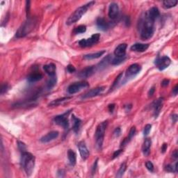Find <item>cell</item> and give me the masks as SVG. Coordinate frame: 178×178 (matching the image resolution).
Instances as JSON below:
<instances>
[{
	"instance_id": "cell-1",
	"label": "cell",
	"mask_w": 178,
	"mask_h": 178,
	"mask_svg": "<svg viewBox=\"0 0 178 178\" xmlns=\"http://www.w3.org/2000/svg\"><path fill=\"white\" fill-rule=\"evenodd\" d=\"M20 164L28 176H30L35 166V157L30 152H22L21 155Z\"/></svg>"
},
{
	"instance_id": "cell-2",
	"label": "cell",
	"mask_w": 178,
	"mask_h": 178,
	"mask_svg": "<svg viewBox=\"0 0 178 178\" xmlns=\"http://www.w3.org/2000/svg\"><path fill=\"white\" fill-rule=\"evenodd\" d=\"M155 22L150 20L145 16L141 22V38L143 40H148L152 38L155 32Z\"/></svg>"
},
{
	"instance_id": "cell-3",
	"label": "cell",
	"mask_w": 178,
	"mask_h": 178,
	"mask_svg": "<svg viewBox=\"0 0 178 178\" xmlns=\"http://www.w3.org/2000/svg\"><path fill=\"white\" fill-rule=\"evenodd\" d=\"M95 2L91 1L89 2L88 3L86 4L83 6L79 7L78 9H77L75 12L73 14H71V16L69 17L68 20L66 21V24L68 25H71V24L76 23L77 22L80 20L81 18V17L83 16V15H84L86 11H88L89 8H91V6H93V4H95Z\"/></svg>"
},
{
	"instance_id": "cell-4",
	"label": "cell",
	"mask_w": 178,
	"mask_h": 178,
	"mask_svg": "<svg viewBox=\"0 0 178 178\" xmlns=\"http://www.w3.org/2000/svg\"><path fill=\"white\" fill-rule=\"evenodd\" d=\"M36 23V20L34 18H28L27 21L24 22L22 24L21 27L18 29V30L16 32V37L17 38H23L26 36L27 34H29L30 32L33 30L34 27H35Z\"/></svg>"
},
{
	"instance_id": "cell-5",
	"label": "cell",
	"mask_w": 178,
	"mask_h": 178,
	"mask_svg": "<svg viewBox=\"0 0 178 178\" xmlns=\"http://www.w3.org/2000/svg\"><path fill=\"white\" fill-rule=\"evenodd\" d=\"M108 121H104V122L101 123L100 124L98 125L97 128H96L95 134V143L96 147L98 148V150H102L103 142H104V138H105V131L107 127Z\"/></svg>"
},
{
	"instance_id": "cell-6",
	"label": "cell",
	"mask_w": 178,
	"mask_h": 178,
	"mask_svg": "<svg viewBox=\"0 0 178 178\" xmlns=\"http://www.w3.org/2000/svg\"><path fill=\"white\" fill-rule=\"evenodd\" d=\"M70 113V111H66V113H63L61 115L56 116L54 118V123L56 125H58L61 127H62L63 129H68L69 127V120H68V116Z\"/></svg>"
},
{
	"instance_id": "cell-7",
	"label": "cell",
	"mask_w": 178,
	"mask_h": 178,
	"mask_svg": "<svg viewBox=\"0 0 178 178\" xmlns=\"http://www.w3.org/2000/svg\"><path fill=\"white\" fill-rule=\"evenodd\" d=\"M100 38V34H95L91 36V38L87 39H82V40L79 41V44L81 48H87V47L93 46L98 43Z\"/></svg>"
},
{
	"instance_id": "cell-8",
	"label": "cell",
	"mask_w": 178,
	"mask_h": 178,
	"mask_svg": "<svg viewBox=\"0 0 178 178\" xmlns=\"http://www.w3.org/2000/svg\"><path fill=\"white\" fill-rule=\"evenodd\" d=\"M89 84L86 81H81L70 84L68 88V92L70 94H75L80 91L81 89L88 87Z\"/></svg>"
},
{
	"instance_id": "cell-9",
	"label": "cell",
	"mask_w": 178,
	"mask_h": 178,
	"mask_svg": "<svg viewBox=\"0 0 178 178\" xmlns=\"http://www.w3.org/2000/svg\"><path fill=\"white\" fill-rule=\"evenodd\" d=\"M171 63L170 59L167 56H163L162 57H158L155 60V65L159 70H164L170 66Z\"/></svg>"
},
{
	"instance_id": "cell-10",
	"label": "cell",
	"mask_w": 178,
	"mask_h": 178,
	"mask_svg": "<svg viewBox=\"0 0 178 178\" xmlns=\"http://www.w3.org/2000/svg\"><path fill=\"white\" fill-rule=\"evenodd\" d=\"M141 70V66L138 63H134L131 65L126 70V77H132L137 75Z\"/></svg>"
},
{
	"instance_id": "cell-11",
	"label": "cell",
	"mask_w": 178,
	"mask_h": 178,
	"mask_svg": "<svg viewBox=\"0 0 178 178\" xmlns=\"http://www.w3.org/2000/svg\"><path fill=\"white\" fill-rule=\"evenodd\" d=\"M105 87L104 86H98V87L94 88L91 90L88 91V92H86L84 95L81 98L82 99H87V98H91L95 97V96H98L100 95V94L102 93V92L105 91Z\"/></svg>"
},
{
	"instance_id": "cell-12",
	"label": "cell",
	"mask_w": 178,
	"mask_h": 178,
	"mask_svg": "<svg viewBox=\"0 0 178 178\" xmlns=\"http://www.w3.org/2000/svg\"><path fill=\"white\" fill-rule=\"evenodd\" d=\"M77 147L79 148V151H80L81 157L82 158V159L86 160L89 157L90 152L88 150L87 147H86V143L84 141H80L77 144Z\"/></svg>"
},
{
	"instance_id": "cell-13",
	"label": "cell",
	"mask_w": 178,
	"mask_h": 178,
	"mask_svg": "<svg viewBox=\"0 0 178 178\" xmlns=\"http://www.w3.org/2000/svg\"><path fill=\"white\" fill-rule=\"evenodd\" d=\"M118 13H119V7H118V5L115 3V2H113V3L110 4L109 7V17L111 19L115 20L118 16Z\"/></svg>"
},
{
	"instance_id": "cell-14",
	"label": "cell",
	"mask_w": 178,
	"mask_h": 178,
	"mask_svg": "<svg viewBox=\"0 0 178 178\" xmlns=\"http://www.w3.org/2000/svg\"><path fill=\"white\" fill-rule=\"evenodd\" d=\"M95 71V66H88L86 67L82 70H81L78 73L77 76L80 78H88L89 77L92 76Z\"/></svg>"
},
{
	"instance_id": "cell-15",
	"label": "cell",
	"mask_w": 178,
	"mask_h": 178,
	"mask_svg": "<svg viewBox=\"0 0 178 178\" xmlns=\"http://www.w3.org/2000/svg\"><path fill=\"white\" fill-rule=\"evenodd\" d=\"M59 133L57 131H52V132H49L46 135L43 136L41 138V142L43 143H49L53 141L54 139H56V138L59 137Z\"/></svg>"
},
{
	"instance_id": "cell-16",
	"label": "cell",
	"mask_w": 178,
	"mask_h": 178,
	"mask_svg": "<svg viewBox=\"0 0 178 178\" xmlns=\"http://www.w3.org/2000/svg\"><path fill=\"white\" fill-rule=\"evenodd\" d=\"M127 44L126 43L120 44L116 47L114 50V55L118 57H123L126 55V50H127Z\"/></svg>"
},
{
	"instance_id": "cell-17",
	"label": "cell",
	"mask_w": 178,
	"mask_h": 178,
	"mask_svg": "<svg viewBox=\"0 0 178 178\" xmlns=\"http://www.w3.org/2000/svg\"><path fill=\"white\" fill-rule=\"evenodd\" d=\"M159 10L157 7H152L149 11H148L145 16H147L148 18H149L150 20L155 22L156 19H157L159 17Z\"/></svg>"
},
{
	"instance_id": "cell-18",
	"label": "cell",
	"mask_w": 178,
	"mask_h": 178,
	"mask_svg": "<svg viewBox=\"0 0 178 178\" xmlns=\"http://www.w3.org/2000/svg\"><path fill=\"white\" fill-rule=\"evenodd\" d=\"M163 102H164V99H163L162 98H160L153 102L152 107H153V109H154L155 118H157V116H159L161 109H162V108Z\"/></svg>"
},
{
	"instance_id": "cell-19",
	"label": "cell",
	"mask_w": 178,
	"mask_h": 178,
	"mask_svg": "<svg viewBox=\"0 0 178 178\" xmlns=\"http://www.w3.org/2000/svg\"><path fill=\"white\" fill-rule=\"evenodd\" d=\"M152 145V141L150 138H145L144 142H143V146H142V152L143 155L145 157H147L150 155V148H151Z\"/></svg>"
},
{
	"instance_id": "cell-20",
	"label": "cell",
	"mask_w": 178,
	"mask_h": 178,
	"mask_svg": "<svg viewBox=\"0 0 178 178\" xmlns=\"http://www.w3.org/2000/svg\"><path fill=\"white\" fill-rule=\"evenodd\" d=\"M149 48V44L145 43H136L131 47V50L134 52H143L146 51Z\"/></svg>"
},
{
	"instance_id": "cell-21",
	"label": "cell",
	"mask_w": 178,
	"mask_h": 178,
	"mask_svg": "<svg viewBox=\"0 0 178 178\" xmlns=\"http://www.w3.org/2000/svg\"><path fill=\"white\" fill-rule=\"evenodd\" d=\"M43 79V75L38 72H34V73H31L28 77H27V80L30 83H34L36 81H38Z\"/></svg>"
},
{
	"instance_id": "cell-22",
	"label": "cell",
	"mask_w": 178,
	"mask_h": 178,
	"mask_svg": "<svg viewBox=\"0 0 178 178\" xmlns=\"http://www.w3.org/2000/svg\"><path fill=\"white\" fill-rule=\"evenodd\" d=\"M43 69H44V70L45 71V73L48 74L49 77L56 75V67L54 63H51L48 64V65L44 66Z\"/></svg>"
},
{
	"instance_id": "cell-23",
	"label": "cell",
	"mask_w": 178,
	"mask_h": 178,
	"mask_svg": "<svg viewBox=\"0 0 178 178\" xmlns=\"http://www.w3.org/2000/svg\"><path fill=\"white\" fill-rule=\"evenodd\" d=\"M96 24H97L98 28L100 29L102 31L107 30L109 27L108 22L102 18H98L97 19V20H96Z\"/></svg>"
},
{
	"instance_id": "cell-24",
	"label": "cell",
	"mask_w": 178,
	"mask_h": 178,
	"mask_svg": "<svg viewBox=\"0 0 178 178\" xmlns=\"http://www.w3.org/2000/svg\"><path fill=\"white\" fill-rule=\"evenodd\" d=\"M106 52L105 50L98 52L95 53H92V54H86V55L84 56V59L85 60H92V59H96L98 58H100L103 54H105Z\"/></svg>"
},
{
	"instance_id": "cell-25",
	"label": "cell",
	"mask_w": 178,
	"mask_h": 178,
	"mask_svg": "<svg viewBox=\"0 0 178 178\" xmlns=\"http://www.w3.org/2000/svg\"><path fill=\"white\" fill-rule=\"evenodd\" d=\"M72 120H73V130L74 131V132L77 133L80 129L81 120L80 119V118H77L75 115L72 116Z\"/></svg>"
},
{
	"instance_id": "cell-26",
	"label": "cell",
	"mask_w": 178,
	"mask_h": 178,
	"mask_svg": "<svg viewBox=\"0 0 178 178\" xmlns=\"http://www.w3.org/2000/svg\"><path fill=\"white\" fill-rule=\"evenodd\" d=\"M68 158L70 164L72 166H75L77 162V155L73 150H68Z\"/></svg>"
},
{
	"instance_id": "cell-27",
	"label": "cell",
	"mask_w": 178,
	"mask_h": 178,
	"mask_svg": "<svg viewBox=\"0 0 178 178\" xmlns=\"http://www.w3.org/2000/svg\"><path fill=\"white\" fill-rule=\"evenodd\" d=\"M163 6L165 9H171L175 7L177 4V1L176 0H166L162 2Z\"/></svg>"
},
{
	"instance_id": "cell-28",
	"label": "cell",
	"mask_w": 178,
	"mask_h": 178,
	"mask_svg": "<svg viewBox=\"0 0 178 178\" xmlns=\"http://www.w3.org/2000/svg\"><path fill=\"white\" fill-rule=\"evenodd\" d=\"M56 81H57V78H56V76H52L49 77V79L47 83V87H48V89H51L54 86L56 85Z\"/></svg>"
},
{
	"instance_id": "cell-29",
	"label": "cell",
	"mask_w": 178,
	"mask_h": 178,
	"mask_svg": "<svg viewBox=\"0 0 178 178\" xmlns=\"http://www.w3.org/2000/svg\"><path fill=\"white\" fill-rule=\"evenodd\" d=\"M70 98H68V97L57 99V100L52 101V102L49 104V106H58L59 105H61V104L65 102L66 101H67L68 100H70Z\"/></svg>"
},
{
	"instance_id": "cell-30",
	"label": "cell",
	"mask_w": 178,
	"mask_h": 178,
	"mask_svg": "<svg viewBox=\"0 0 178 178\" xmlns=\"http://www.w3.org/2000/svg\"><path fill=\"white\" fill-rule=\"evenodd\" d=\"M177 165L178 163H175V166H173L171 164L166 165L164 168V169L166 171L170 172V173H177Z\"/></svg>"
},
{
	"instance_id": "cell-31",
	"label": "cell",
	"mask_w": 178,
	"mask_h": 178,
	"mask_svg": "<svg viewBox=\"0 0 178 178\" xmlns=\"http://www.w3.org/2000/svg\"><path fill=\"white\" fill-rule=\"evenodd\" d=\"M125 59H126V56H123V57H118V56H116L115 58L111 59V63L113 66L119 65L120 63H123V61L125 60Z\"/></svg>"
},
{
	"instance_id": "cell-32",
	"label": "cell",
	"mask_w": 178,
	"mask_h": 178,
	"mask_svg": "<svg viewBox=\"0 0 178 178\" xmlns=\"http://www.w3.org/2000/svg\"><path fill=\"white\" fill-rule=\"evenodd\" d=\"M86 31V27L85 25H80L75 27L73 30V33L75 34H80L85 33Z\"/></svg>"
},
{
	"instance_id": "cell-33",
	"label": "cell",
	"mask_w": 178,
	"mask_h": 178,
	"mask_svg": "<svg viewBox=\"0 0 178 178\" xmlns=\"http://www.w3.org/2000/svg\"><path fill=\"white\" fill-rule=\"evenodd\" d=\"M126 169H127V165H126V163H123V164H121L119 170H118L117 175L116 177H121L124 174V173L125 172Z\"/></svg>"
},
{
	"instance_id": "cell-34",
	"label": "cell",
	"mask_w": 178,
	"mask_h": 178,
	"mask_svg": "<svg viewBox=\"0 0 178 178\" xmlns=\"http://www.w3.org/2000/svg\"><path fill=\"white\" fill-rule=\"evenodd\" d=\"M136 131H137V129H136V127L135 126H134L132 128H131V130L130 131V133H129V135H128L127 137V139L129 141H130L131 140H132V138L134 137L135 134H136Z\"/></svg>"
},
{
	"instance_id": "cell-35",
	"label": "cell",
	"mask_w": 178,
	"mask_h": 178,
	"mask_svg": "<svg viewBox=\"0 0 178 178\" xmlns=\"http://www.w3.org/2000/svg\"><path fill=\"white\" fill-rule=\"evenodd\" d=\"M18 147L19 148V150H20L22 152L26 151V149H27L26 145L24 144V143L20 141H18Z\"/></svg>"
},
{
	"instance_id": "cell-36",
	"label": "cell",
	"mask_w": 178,
	"mask_h": 178,
	"mask_svg": "<svg viewBox=\"0 0 178 178\" xmlns=\"http://www.w3.org/2000/svg\"><path fill=\"white\" fill-rule=\"evenodd\" d=\"M145 166H146L147 169L150 172L154 171V165H153L152 163L150 162V161H148L146 163H145Z\"/></svg>"
},
{
	"instance_id": "cell-37",
	"label": "cell",
	"mask_w": 178,
	"mask_h": 178,
	"mask_svg": "<svg viewBox=\"0 0 178 178\" xmlns=\"http://www.w3.org/2000/svg\"><path fill=\"white\" fill-rule=\"evenodd\" d=\"M151 128H152V125L150 124H148L145 126L144 130H143V134H144V136L148 135V134L150 133V130H151Z\"/></svg>"
},
{
	"instance_id": "cell-38",
	"label": "cell",
	"mask_w": 178,
	"mask_h": 178,
	"mask_svg": "<svg viewBox=\"0 0 178 178\" xmlns=\"http://www.w3.org/2000/svg\"><path fill=\"white\" fill-rule=\"evenodd\" d=\"M122 76H123V73H120L119 75H118L117 77L116 78V80H115V81H114V82H113V86H112V87L111 88H111H115V86L118 84V83L119 82V81L120 80V79H121V77H122Z\"/></svg>"
},
{
	"instance_id": "cell-39",
	"label": "cell",
	"mask_w": 178,
	"mask_h": 178,
	"mask_svg": "<svg viewBox=\"0 0 178 178\" xmlns=\"http://www.w3.org/2000/svg\"><path fill=\"white\" fill-rule=\"evenodd\" d=\"M67 71H68L69 73H73L76 71V69L73 65H68L67 66Z\"/></svg>"
},
{
	"instance_id": "cell-40",
	"label": "cell",
	"mask_w": 178,
	"mask_h": 178,
	"mask_svg": "<svg viewBox=\"0 0 178 178\" xmlns=\"http://www.w3.org/2000/svg\"><path fill=\"white\" fill-rule=\"evenodd\" d=\"M8 90V84H4L2 86V88H1V94L2 95H3L4 93H5Z\"/></svg>"
},
{
	"instance_id": "cell-41",
	"label": "cell",
	"mask_w": 178,
	"mask_h": 178,
	"mask_svg": "<svg viewBox=\"0 0 178 178\" xmlns=\"http://www.w3.org/2000/svg\"><path fill=\"white\" fill-rule=\"evenodd\" d=\"M120 134H121V129L120 127L116 128V129L114 131V132H113V134H114V136L116 137H119V136L120 135Z\"/></svg>"
},
{
	"instance_id": "cell-42",
	"label": "cell",
	"mask_w": 178,
	"mask_h": 178,
	"mask_svg": "<svg viewBox=\"0 0 178 178\" xmlns=\"http://www.w3.org/2000/svg\"><path fill=\"white\" fill-rule=\"evenodd\" d=\"M122 152H123V150H117V151H116L113 155V159H114V158H116V157H118V156H119L121 153H122Z\"/></svg>"
},
{
	"instance_id": "cell-43",
	"label": "cell",
	"mask_w": 178,
	"mask_h": 178,
	"mask_svg": "<svg viewBox=\"0 0 178 178\" xmlns=\"http://www.w3.org/2000/svg\"><path fill=\"white\" fill-rule=\"evenodd\" d=\"M155 91V86H152V87L150 89L149 92H148V95H149V97H152V96L154 95Z\"/></svg>"
},
{
	"instance_id": "cell-44",
	"label": "cell",
	"mask_w": 178,
	"mask_h": 178,
	"mask_svg": "<svg viewBox=\"0 0 178 178\" xmlns=\"http://www.w3.org/2000/svg\"><path fill=\"white\" fill-rule=\"evenodd\" d=\"M115 107H116V106H115L114 104H111V105H109V107H108L109 111L111 113H112L113 111H114Z\"/></svg>"
},
{
	"instance_id": "cell-45",
	"label": "cell",
	"mask_w": 178,
	"mask_h": 178,
	"mask_svg": "<svg viewBox=\"0 0 178 178\" xmlns=\"http://www.w3.org/2000/svg\"><path fill=\"white\" fill-rule=\"evenodd\" d=\"M169 82H170V81L169 80H167V79H165V80H164L162 81V86H167L169 84Z\"/></svg>"
},
{
	"instance_id": "cell-46",
	"label": "cell",
	"mask_w": 178,
	"mask_h": 178,
	"mask_svg": "<svg viewBox=\"0 0 178 178\" xmlns=\"http://www.w3.org/2000/svg\"><path fill=\"white\" fill-rule=\"evenodd\" d=\"M167 148H168V145L166 144V143H164L162 146V152L163 153H164L166 151Z\"/></svg>"
},
{
	"instance_id": "cell-47",
	"label": "cell",
	"mask_w": 178,
	"mask_h": 178,
	"mask_svg": "<svg viewBox=\"0 0 178 178\" xmlns=\"http://www.w3.org/2000/svg\"><path fill=\"white\" fill-rule=\"evenodd\" d=\"M177 92H178V85L177 84L175 86L174 88L173 89V94L174 95H177Z\"/></svg>"
},
{
	"instance_id": "cell-48",
	"label": "cell",
	"mask_w": 178,
	"mask_h": 178,
	"mask_svg": "<svg viewBox=\"0 0 178 178\" xmlns=\"http://www.w3.org/2000/svg\"><path fill=\"white\" fill-rule=\"evenodd\" d=\"M97 165H98V159L95 161V164H94V166H93V170H92L93 173H94L95 172V169H96V168H97Z\"/></svg>"
},
{
	"instance_id": "cell-49",
	"label": "cell",
	"mask_w": 178,
	"mask_h": 178,
	"mask_svg": "<svg viewBox=\"0 0 178 178\" xmlns=\"http://www.w3.org/2000/svg\"><path fill=\"white\" fill-rule=\"evenodd\" d=\"M173 157L175 159H177V157H178V154H177V150H175V151L173 153Z\"/></svg>"
},
{
	"instance_id": "cell-50",
	"label": "cell",
	"mask_w": 178,
	"mask_h": 178,
	"mask_svg": "<svg viewBox=\"0 0 178 178\" xmlns=\"http://www.w3.org/2000/svg\"><path fill=\"white\" fill-rule=\"evenodd\" d=\"M172 119H173V120L174 123H176L177 122V114L173 115Z\"/></svg>"
}]
</instances>
